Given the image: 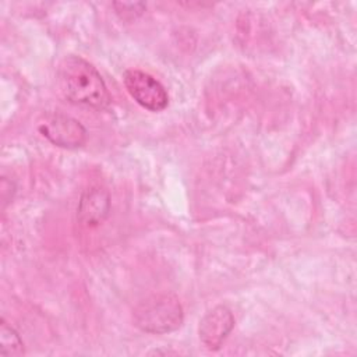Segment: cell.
Masks as SVG:
<instances>
[{
  "label": "cell",
  "mask_w": 357,
  "mask_h": 357,
  "mask_svg": "<svg viewBox=\"0 0 357 357\" xmlns=\"http://www.w3.org/2000/svg\"><path fill=\"white\" fill-rule=\"evenodd\" d=\"M57 85L61 95L74 105L105 110L112 96L99 71L81 56H66L57 70Z\"/></svg>",
  "instance_id": "6da1fadb"
},
{
  "label": "cell",
  "mask_w": 357,
  "mask_h": 357,
  "mask_svg": "<svg viewBox=\"0 0 357 357\" xmlns=\"http://www.w3.org/2000/svg\"><path fill=\"white\" fill-rule=\"evenodd\" d=\"M134 324L142 332L152 335L170 333L178 329L184 319L183 307L173 294H155L142 300L134 308Z\"/></svg>",
  "instance_id": "7a4b0ae2"
},
{
  "label": "cell",
  "mask_w": 357,
  "mask_h": 357,
  "mask_svg": "<svg viewBox=\"0 0 357 357\" xmlns=\"http://www.w3.org/2000/svg\"><path fill=\"white\" fill-rule=\"evenodd\" d=\"M123 81L130 96L144 109L149 112H162L167 107V91L151 74L132 68L124 73Z\"/></svg>",
  "instance_id": "3957f363"
},
{
  "label": "cell",
  "mask_w": 357,
  "mask_h": 357,
  "mask_svg": "<svg viewBox=\"0 0 357 357\" xmlns=\"http://www.w3.org/2000/svg\"><path fill=\"white\" fill-rule=\"evenodd\" d=\"M39 132L53 145L67 149H74L85 144V127L71 116L60 112L47 113L38 124Z\"/></svg>",
  "instance_id": "277c9868"
},
{
  "label": "cell",
  "mask_w": 357,
  "mask_h": 357,
  "mask_svg": "<svg viewBox=\"0 0 357 357\" xmlns=\"http://www.w3.org/2000/svg\"><path fill=\"white\" fill-rule=\"evenodd\" d=\"M234 328V317L226 305H216L199 321V340L208 350H219Z\"/></svg>",
  "instance_id": "5b68a950"
},
{
  "label": "cell",
  "mask_w": 357,
  "mask_h": 357,
  "mask_svg": "<svg viewBox=\"0 0 357 357\" xmlns=\"http://www.w3.org/2000/svg\"><path fill=\"white\" fill-rule=\"evenodd\" d=\"M110 212V197L109 192L99 187H88L78 202L77 218L81 225L86 227H96L102 225Z\"/></svg>",
  "instance_id": "8992f818"
},
{
  "label": "cell",
  "mask_w": 357,
  "mask_h": 357,
  "mask_svg": "<svg viewBox=\"0 0 357 357\" xmlns=\"http://www.w3.org/2000/svg\"><path fill=\"white\" fill-rule=\"evenodd\" d=\"M0 354L4 357H20L25 354V346L21 336L4 319L0 322Z\"/></svg>",
  "instance_id": "52a82bcc"
},
{
  "label": "cell",
  "mask_w": 357,
  "mask_h": 357,
  "mask_svg": "<svg viewBox=\"0 0 357 357\" xmlns=\"http://www.w3.org/2000/svg\"><path fill=\"white\" fill-rule=\"evenodd\" d=\"M113 6L121 18H127V15H130V18H134L145 10V4L142 3H114Z\"/></svg>",
  "instance_id": "ba28073f"
}]
</instances>
